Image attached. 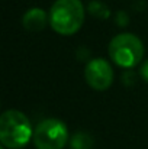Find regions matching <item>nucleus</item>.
Masks as SVG:
<instances>
[{
	"label": "nucleus",
	"instance_id": "f257e3e1",
	"mask_svg": "<svg viewBox=\"0 0 148 149\" xmlns=\"http://www.w3.org/2000/svg\"><path fill=\"white\" fill-rule=\"evenodd\" d=\"M34 138L29 119L19 110H7L0 116V142L4 148L20 149Z\"/></svg>",
	"mask_w": 148,
	"mask_h": 149
},
{
	"label": "nucleus",
	"instance_id": "f03ea898",
	"mask_svg": "<svg viewBox=\"0 0 148 149\" xmlns=\"http://www.w3.org/2000/svg\"><path fill=\"white\" fill-rule=\"evenodd\" d=\"M51 28L64 36L74 35L84 22L81 0H55L48 15Z\"/></svg>",
	"mask_w": 148,
	"mask_h": 149
},
{
	"label": "nucleus",
	"instance_id": "7ed1b4c3",
	"mask_svg": "<svg viewBox=\"0 0 148 149\" xmlns=\"http://www.w3.org/2000/svg\"><path fill=\"white\" fill-rule=\"evenodd\" d=\"M109 56L116 65L132 68L138 65L144 56L142 41L134 33L116 35L109 44Z\"/></svg>",
	"mask_w": 148,
	"mask_h": 149
},
{
	"label": "nucleus",
	"instance_id": "20e7f679",
	"mask_svg": "<svg viewBox=\"0 0 148 149\" xmlns=\"http://www.w3.org/2000/svg\"><path fill=\"white\" fill-rule=\"evenodd\" d=\"M32 141L36 149H62L68 142L67 126L58 119H45L36 125Z\"/></svg>",
	"mask_w": 148,
	"mask_h": 149
},
{
	"label": "nucleus",
	"instance_id": "39448f33",
	"mask_svg": "<svg viewBox=\"0 0 148 149\" xmlns=\"http://www.w3.org/2000/svg\"><path fill=\"white\" fill-rule=\"evenodd\" d=\"M84 77L87 84L97 91L109 88L113 83V70L110 64L103 58H95L89 61L84 68Z\"/></svg>",
	"mask_w": 148,
	"mask_h": 149
},
{
	"label": "nucleus",
	"instance_id": "423d86ee",
	"mask_svg": "<svg viewBox=\"0 0 148 149\" xmlns=\"http://www.w3.org/2000/svg\"><path fill=\"white\" fill-rule=\"evenodd\" d=\"M47 13L39 9V7H34V9H29L23 17H22V25L23 28H26L28 31L31 32H38V31H42L47 25Z\"/></svg>",
	"mask_w": 148,
	"mask_h": 149
},
{
	"label": "nucleus",
	"instance_id": "0eeeda50",
	"mask_svg": "<svg viewBox=\"0 0 148 149\" xmlns=\"http://www.w3.org/2000/svg\"><path fill=\"white\" fill-rule=\"evenodd\" d=\"M71 149H92L93 146V139L84 133V132H77L71 138Z\"/></svg>",
	"mask_w": 148,
	"mask_h": 149
},
{
	"label": "nucleus",
	"instance_id": "6e6552de",
	"mask_svg": "<svg viewBox=\"0 0 148 149\" xmlns=\"http://www.w3.org/2000/svg\"><path fill=\"white\" fill-rule=\"evenodd\" d=\"M89 12L92 15L97 16V17H107L109 16V9L103 3L97 1V0H95V1H92L89 4Z\"/></svg>",
	"mask_w": 148,
	"mask_h": 149
},
{
	"label": "nucleus",
	"instance_id": "1a4fd4ad",
	"mask_svg": "<svg viewBox=\"0 0 148 149\" xmlns=\"http://www.w3.org/2000/svg\"><path fill=\"white\" fill-rule=\"evenodd\" d=\"M140 74H141L142 80L148 83V59L142 62V65H141V68H140Z\"/></svg>",
	"mask_w": 148,
	"mask_h": 149
}]
</instances>
